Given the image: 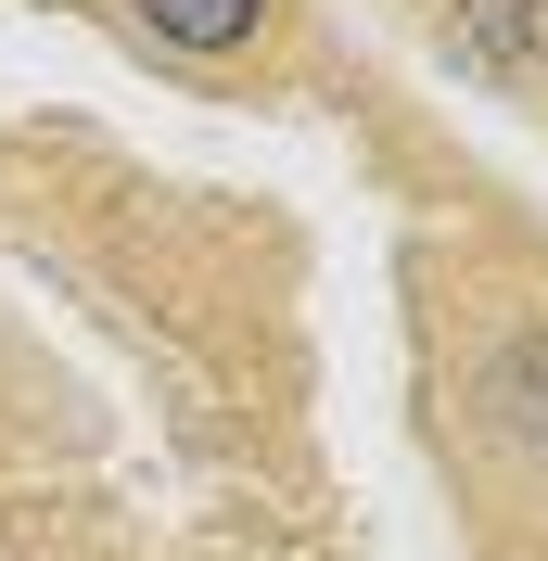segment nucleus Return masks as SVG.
<instances>
[{
	"mask_svg": "<svg viewBox=\"0 0 548 561\" xmlns=\"http://www.w3.org/2000/svg\"><path fill=\"white\" fill-rule=\"evenodd\" d=\"M446 65L536 77V65H548V0H446Z\"/></svg>",
	"mask_w": 548,
	"mask_h": 561,
	"instance_id": "f257e3e1",
	"label": "nucleus"
},
{
	"mask_svg": "<svg viewBox=\"0 0 548 561\" xmlns=\"http://www.w3.org/2000/svg\"><path fill=\"white\" fill-rule=\"evenodd\" d=\"M484 434L523 459H548V332H498V357H484Z\"/></svg>",
	"mask_w": 548,
	"mask_h": 561,
	"instance_id": "f03ea898",
	"label": "nucleus"
},
{
	"mask_svg": "<svg viewBox=\"0 0 548 561\" xmlns=\"http://www.w3.org/2000/svg\"><path fill=\"white\" fill-rule=\"evenodd\" d=\"M140 26L167 38V51H205L217 65V51H242V38L269 26V0H140Z\"/></svg>",
	"mask_w": 548,
	"mask_h": 561,
	"instance_id": "7ed1b4c3",
	"label": "nucleus"
}]
</instances>
